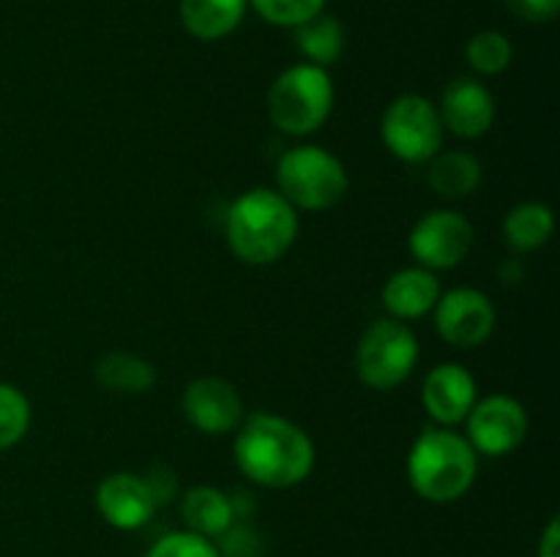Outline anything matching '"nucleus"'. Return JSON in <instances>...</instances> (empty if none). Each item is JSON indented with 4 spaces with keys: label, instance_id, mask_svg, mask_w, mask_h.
<instances>
[{
    "label": "nucleus",
    "instance_id": "nucleus-6",
    "mask_svg": "<svg viewBox=\"0 0 560 557\" xmlns=\"http://www.w3.org/2000/svg\"><path fill=\"white\" fill-rule=\"evenodd\" d=\"M419 364V339L408 322L375 320L355 347V375L372 391H394L413 375Z\"/></svg>",
    "mask_w": 560,
    "mask_h": 557
},
{
    "label": "nucleus",
    "instance_id": "nucleus-25",
    "mask_svg": "<svg viewBox=\"0 0 560 557\" xmlns=\"http://www.w3.org/2000/svg\"><path fill=\"white\" fill-rule=\"evenodd\" d=\"M145 557H219V549L217 541L202 538V535L189 533V530H175V533L153 541Z\"/></svg>",
    "mask_w": 560,
    "mask_h": 557
},
{
    "label": "nucleus",
    "instance_id": "nucleus-24",
    "mask_svg": "<svg viewBox=\"0 0 560 557\" xmlns=\"http://www.w3.org/2000/svg\"><path fill=\"white\" fill-rule=\"evenodd\" d=\"M252 9L279 27H299L326 9V0H249Z\"/></svg>",
    "mask_w": 560,
    "mask_h": 557
},
{
    "label": "nucleus",
    "instance_id": "nucleus-10",
    "mask_svg": "<svg viewBox=\"0 0 560 557\" xmlns=\"http://www.w3.org/2000/svg\"><path fill=\"white\" fill-rule=\"evenodd\" d=\"M465 424H468L465 437L476 448V453H485V457H506L517 451L528 435V413L523 402L506 393L476 399Z\"/></svg>",
    "mask_w": 560,
    "mask_h": 557
},
{
    "label": "nucleus",
    "instance_id": "nucleus-19",
    "mask_svg": "<svg viewBox=\"0 0 560 557\" xmlns=\"http://www.w3.org/2000/svg\"><path fill=\"white\" fill-rule=\"evenodd\" d=\"M552 233H556V216L545 202H520L503 218V238L509 249L520 254L541 249Z\"/></svg>",
    "mask_w": 560,
    "mask_h": 557
},
{
    "label": "nucleus",
    "instance_id": "nucleus-5",
    "mask_svg": "<svg viewBox=\"0 0 560 557\" xmlns=\"http://www.w3.org/2000/svg\"><path fill=\"white\" fill-rule=\"evenodd\" d=\"M348 169L320 145H299L277 164V191L295 211H328L348 194Z\"/></svg>",
    "mask_w": 560,
    "mask_h": 557
},
{
    "label": "nucleus",
    "instance_id": "nucleus-8",
    "mask_svg": "<svg viewBox=\"0 0 560 557\" xmlns=\"http://www.w3.org/2000/svg\"><path fill=\"white\" fill-rule=\"evenodd\" d=\"M474 224L452 208L430 211L413 224L408 235V249L416 265L427 271H452L474 249Z\"/></svg>",
    "mask_w": 560,
    "mask_h": 557
},
{
    "label": "nucleus",
    "instance_id": "nucleus-18",
    "mask_svg": "<svg viewBox=\"0 0 560 557\" xmlns=\"http://www.w3.org/2000/svg\"><path fill=\"white\" fill-rule=\"evenodd\" d=\"M481 162L468 151H438L430 158V180L432 189L446 200H465L481 186Z\"/></svg>",
    "mask_w": 560,
    "mask_h": 557
},
{
    "label": "nucleus",
    "instance_id": "nucleus-3",
    "mask_svg": "<svg viewBox=\"0 0 560 557\" xmlns=\"http://www.w3.org/2000/svg\"><path fill=\"white\" fill-rule=\"evenodd\" d=\"M479 453L452 426H430L413 440L408 453V481L416 495L435 506L457 502L474 486Z\"/></svg>",
    "mask_w": 560,
    "mask_h": 557
},
{
    "label": "nucleus",
    "instance_id": "nucleus-2",
    "mask_svg": "<svg viewBox=\"0 0 560 557\" xmlns=\"http://www.w3.org/2000/svg\"><path fill=\"white\" fill-rule=\"evenodd\" d=\"M299 238V211L277 189L244 191L224 216V240L246 265H271L293 249Z\"/></svg>",
    "mask_w": 560,
    "mask_h": 557
},
{
    "label": "nucleus",
    "instance_id": "nucleus-1",
    "mask_svg": "<svg viewBox=\"0 0 560 557\" xmlns=\"http://www.w3.org/2000/svg\"><path fill=\"white\" fill-rule=\"evenodd\" d=\"M235 431V464L262 489H293L315 470V442L290 418L255 413L241 420Z\"/></svg>",
    "mask_w": 560,
    "mask_h": 557
},
{
    "label": "nucleus",
    "instance_id": "nucleus-16",
    "mask_svg": "<svg viewBox=\"0 0 560 557\" xmlns=\"http://www.w3.org/2000/svg\"><path fill=\"white\" fill-rule=\"evenodd\" d=\"M180 519L189 533L217 541L219 535L233 528L238 517H235L233 497L228 491H222L219 486L200 484L180 497Z\"/></svg>",
    "mask_w": 560,
    "mask_h": 557
},
{
    "label": "nucleus",
    "instance_id": "nucleus-28",
    "mask_svg": "<svg viewBox=\"0 0 560 557\" xmlns=\"http://www.w3.org/2000/svg\"><path fill=\"white\" fill-rule=\"evenodd\" d=\"M536 557H560V522L552 517L539 538V555Z\"/></svg>",
    "mask_w": 560,
    "mask_h": 557
},
{
    "label": "nucleus",
    "instance_id": "nucleus-22",
    "mask_svg": "<svg viewBox=\"0 0 560 557\" xmlns=\"http://www.w3.org/2000/svg\"><path fill=\"white\" fill-rule=\"evenodd\" d=\"M514 58V47L501 31H479L465 44V60L481 76H495L509 69Z\"/></svg>",
    "mask_w": 560,
    "mask_h": 557
},
{
    "label": "nucleus",
    "instance_id": "nucleus-26",
    "mask_svg": "<svg viewBox=\"0 0 560 557\" xmlns=\"http://www.w3.org/2000/svg\"><path fill=\"white\" fill-rule=\"evenodd\" d=\"M503 3L517 20L530 22V25L552 22L560 14V0H503Z\"/></svg>",
    "mask_w": 560,
    "mask_h": 557
},
{
    "label": "nucleus",
    "instance_id": "nucleus-4",
    "mask_svg": "<svg viewBox=\"0 0 560 557\" xmlns=\"http://www.w3.org/2000/svg\"><path fill=\"white\" fill-rule=\"evenodd\" d=\"M268 118L290 137H310L334 109V82L328 69L299 63L271 82L266 96Z\"/></svg>",
    "mask_w": 560,
    "mask_h": 557
},
{
    "label": "nucleus",
    "instance_id": "nucleus-14",
    "mask_svg": "<svg viewBox=\"0 0 560 557\" xmlns=\"http://www.w3.org/2000/svg\"><path fill=\"white\" fill-rule=\"evenodd\" d=\"M96 511L115 530H140L156 513L151 491L142 475L113 473L96 486Z\"/></svg>",
    "mask_w": 560,
    "mask_h": 557
},
{
    "label": "nucleus",
    "instance_id": "nucleus-27",
    "mask_svg": "<svg viewBox=\"0 0 560 557\" xmlns=\"http://www.w3.org/2000/svg\"><path fill=\"white\" fill-rule=\"evenodd\" d=\"M142 481H145L156 508H162L164 502L175 500V495H178V478H175L173 470L164 467V464H159V467H153L151 473L142 475Z\"/></svg>",
    "mask_w": 560,
    "mask_h": 557
},
{
    "label": "nucleus",
    "instance_id": "nucleus-23",
    "mask_svg": "<svg viewBox=\"0 0 560 557\" xmlns=\"http://www.w3.org/2000/svg\"><path fill=\"white\" fill-rule=\"evenodd\" d=\"M33 420L31 402L11 382H0V451H9L27 435Z\"/></svg>",
    "mask_w": 560,
    "mask_h": 557
},
{
    "label": "nucleus",
    "instance_id": "nucleus-11",
    "mask_svg": "<svg viewBox=\"0 0 560 557\" xmlns=\"http://www.w3.org/2000/svg\"><path fill=\"white\" fill-rule=\"evenodd\" d=\"M184 418L202 435H230L244 420V399L224 377H197L180 396Z\"/></svg>",
    "mask_w": 560,
    "mask_h": 557
},
{
    "label": "nucleus",
    "instance_id": "nucleus-7",
    "mask_svg": "<svg viewBox=\"0 0 560 557\" xmlns=\"http://www.w3.org/2000/svg\"><path fill=\"white\" fill-rule=\"evenodd\" d=\"M443 129L438 107L419 93L397 96L381 118V140L392 156L405 164H427L443 147Z\"/></svg>",
    "mask_w": 560,
    "mask_h": 557
},
{
    "label": "nucleus",
    "instance_id": "nucleus-17",
    "mask_svg": "<svg viewBox=\"0 0 560 557\" xmlns=\"http://www.w3.org/2000/svg\"><path fill=\"white\" fill-rule=\"evenodd\" d=\"M249 0H180V25L197 42H219L238 31Z\"/></svg>",
    "mask_w": 560,
    "mask_h": 557
},
{
    "label": "nucleus",
    "instance_id": "nucleus-9",
    "mask_svg": "<svg viewBox=\"0 0 560 557\" xmlns=\"http://www.w3.org/2000/svg\"><path fill=\"white\" fill-rule=\"evenodd\" d=\"M432 311L441 339L457 349L481 347L495 333V306L490 295L476 287H454L441 293Z\"/></svg>",
    "mask_w": 560,
    "mask_h": 557
},
{
    "label": "nucleus",
    "instance_id": "nucleus-12",
    "mask_svg": "<svg viewBox=\"0 0 560 557\" xmlns=\"http://www.w3.org/2000/svg\"><path fill=\"white\" fill-rule=\"evenodd\" d=\"M443 129L459 140H479L495 123V98L485 82L474 76H459L448 82L438 104Z\"/></svg>",
    "mask_w": 560,
    "mask_h": 557
},
{
    "label": "nucleus",
    "instance_id": "nucleus-15",
    "mask_svg": "<svg viewBox=\"0 0 560 557\" xmlns=\"http://www.w3.org/2000/svg\"><path fill=\"white\" fill-rule=\"evenodd\" d=\"M441 298V282L432 271L421 265L399 268L383 284V309L392 320L410 322L430 315Z\"/></svg>",
    "mask_w": 560,
    "mask_h": 557
},
{
    "label": "nucleus",
    "instance_id": "nucleus-21",
    "mask_svg": "<svg viewBox=\"0 0 560 557\" xmlns=\"http://www.w3.org/2000/svg\"><path fill=\"white\" fill-rule=\"evenodd\" d=\"M156 380V366L135 353H107L96 364V382L113 393H148Z\"/></svg>",
    "mask_w": 560,
    "mask_h": 557
},
{
    "label": "nucleus",
    "instance_id": "nucleus-20",
    "mask_svg": "<svg viewBox=\"0 0 560 557\" xmlns=\"http://www.w3.org/2000/svg\"><path fill=\"white\" fill-rule=\"evenodd\" d=\"M295 31V47L304 55L306 63L320 66V69H328L331 63H337L339 55L345 49V27L337 16L320 11L312 20L301 22Z\"/></svg>",
    "mask_w": 560,
    "mask_h": 557
},
{
    "label": "nucleus",
    "instance_id": "nucleus-13",
    "mask_svg": "<svg viewBox=\"0 0 560 557\" xmlns=\"http://www.w3.org/2000/svg\"><path fill=\"white\" fill-rule=\"evenodd\" d=\"M479 386L459 364H438L421 386V404L438 426H457L474 410Z\"/></svg>",
    "mask_w": 560,
    "mask_h": 557
}]
</instances>
